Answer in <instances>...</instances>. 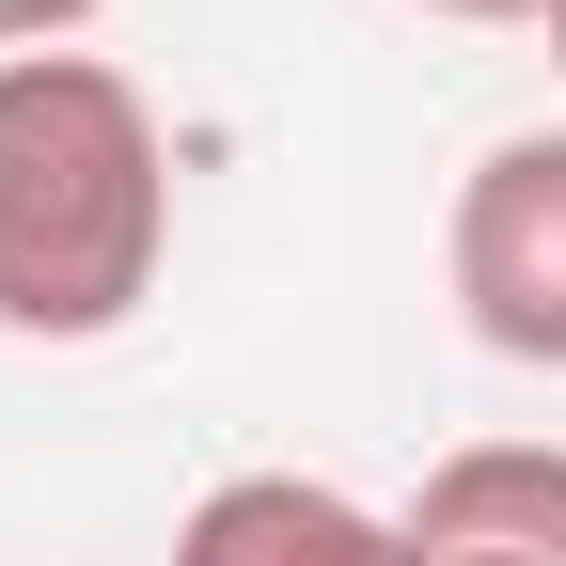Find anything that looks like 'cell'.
I'll return each instance as SVG.
<instances>
[{"mask_svg":"<svg viewBox=\"0 0 566 566\" xmlns=\"http://www.w3.org/2000/svg\"><path fill=\"white\" fill-rule=\"evenodd\" d=\"M174 566H424V551H409V520L346 504L331 472H221L174 520Z\"/></svg>","mask_w":566,"mask_h":566,"instance_id":"cell-4","label":"cell"},{"mask_svg":"<svg viewBox=\"0 0 566 566\" xmlns=\"http://www.w3.org/2000/svg\"><path fill=\"white\" fill-rule=\"evenodd\" d=\"M551 80H566V0H551Z\"/></svg>","mask_w":566,"mask_h":566,"instance_id":"cell-7","label":"cell"},{"mask_svg":"<svg viewBox=\"0 0 566 566\" xmlns=\"http://www.w3.org/2000/svg\"><path fill=\"white\" fill-rule=\"evenodd\" d=\"M111 17V0H0V63H32V48H80Z\"/></svg>","mask_w":566,"mask_h":566,"instance_id":"cell-5","label":"cell"},{"mask_svg":"<svg viewBox=\"0 0 566 566\" xmlns=\"http://www.w3.org/2000/svg\"><path fill=\"white\" fill-rule=\"evenodd\" d=\"M174 268V142L126 63L32 48L0 63V331L111 346Z\"/></svg>","mask_w":566,"mask_h":566,"instance_id":"cell-1","label":"cell"},{"mask_svg":"<svg viewBox=\"0 0 566 566\" xmlns=\"http://www.w3.org/2000/svg\"><path fill=\"white\" fill-rule=\"evenodd\" d=\"M394 520L424 566H566V441H457Z\"/></svg>","mask_w":566,"mask_h":566,"instance_id":"cell-3","label":"cell"},{"mask_svg":"<svg viewBox=\"0 0 566 566\" xmlns=\"http://www.w3.org/2000/svg\"><path fill=\"white\" fill-rule=\"evenodd\" d=\"M424 17H457V32H551V0H424Z\"/></svg>","mask_w":566,"mask_h":566,"instance_id":"cell-6","label":"cell"},{"mask_svg":"<svg viewBox=\"0 0 566 566\" xmlns=\"http://www.w3.org/2000/svg\"><path fill=\"white\" fill-rule=\"evenodd\" d=\"M441 283H457V331L488 346V363L566 378V126H504L457 174Z\"/></svg>","mask_w":566,"mask_h":566,"instance_id":"cell-2","label":"cell"}]
</instances>
